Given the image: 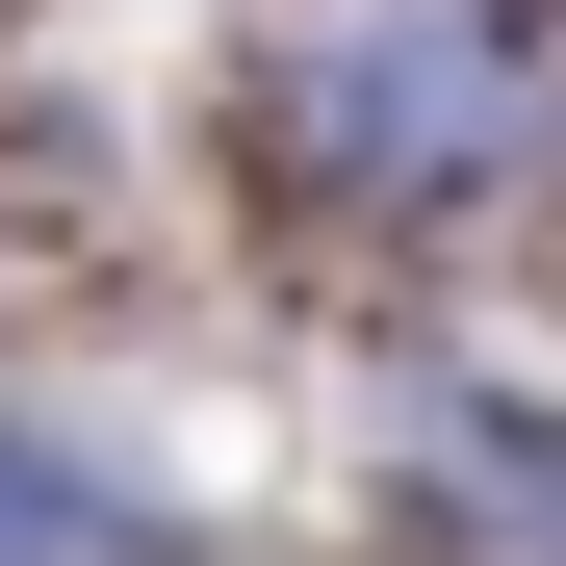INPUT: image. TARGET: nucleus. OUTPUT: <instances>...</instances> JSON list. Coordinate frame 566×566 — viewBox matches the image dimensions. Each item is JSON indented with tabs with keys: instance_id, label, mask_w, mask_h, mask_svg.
I'll return each mask as SVG.
<instances>
[{
	"instance_id": "f03ea898",
	"label": "nucleus",
	"mask_w": 566,
	"mask_h": 566,
	"mask_svg": "<svg viewBox=\"0 0 566 566\" xmlns=\"http://www.w3.org/2000/svg\"><path fill=\"white\" fill-rule=\"evenodd\" d=\"M0 566H155V541H129V515H52V463L0 438Z\"/></svg>"
},
{
	"instance_id": "f257e3e1",
	"label": "nucleus",
	"mask_w": 566,
	"mask_h": 566,
	"mask_svg": "<svg viewBox=\"0 0 566 566\" xmlns=\"http://www.w3.org/2000/svg\"><path fill=\"white\" fill-rule=\"evenodd\" d=\"M490 129H515V77H490V27H463V0L335 27V104H310V155H335V180H463Z\"/></svg>"
}]
</instances>
